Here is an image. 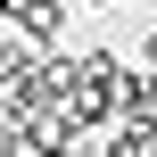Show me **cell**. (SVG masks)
Instances as JSON below:
<instances>
[{
  "label": "cell",
  "mask_w": 157,
  "mask_h": 157,
  "mask_svg": "<svg viewBox=\"0 0 157 157\" xmlns=\"http://www.w3.org/2000/svg\"><path fill=\"white\" fill-rule=\"evenodd\" d=\"M0 17L8 25H25V41L41 50V41H58V25H66V8L58 0H0Z\"/></svg>",
  "instance_id": "6da1fadb"
},
{
  "label": "cell",
  "mask_w": 157,
  "mask_h": 157,
  "mask_svg": "<svg viewBox=\"0 0 157 157\" xmlns=\"http://www.w3.org/2000/svg\"><path fill=\"white\" fill-rule=\"evenodd\" d=\"M33 58H41L33 41H17V33H0V91H17V83L33 75Z\"/></svg>",
  "instance_id": "7a4b0ae2"
},
{
  "label": "cell",
  "mask_w": 157,
  "mask_h": 157,
  "mask_svg": "<svg viewBox=\"0 0 157 157\" xmlns=\"http://www.w3.org/2000/svg\"><path fill=\"white\" fill-rule=\"evenodd\" d=\"M149 149H157V132H141V124H124V132L108 141V157H149Z\"/></svg>",
  "instance_id": "3957f363"
},
{
  "label": "cell",
  "mask_w": 157,
  "mask_h": 157,
  "mask_svg": "<svg viewBox=\"0 0 157 157\" xmlns=\"http://www.w3.org/2000/svg\"><path fill=\"white\" fill-rule=\"evenodd\" d=\"M141 58H149V75H157V33H149V41H141Z\"/></svg>",
  "instance_id": "277c9868"
},
{
  "label": "cell",
  "mask_w": 157,
  "mask_h": 157,
  "mask_svg": "<svg viewBox=\"0 0 157 157\" xmlns=\"http://www.w3.org/2000/svg\"><path fill=\"white\" fill-rule=\"evenodd\" d=\"M58 157H83V149H58Z\"/></svg>",
  "instance_id": "5b68a950"
},
{
  "label": "cell",
  "mask_w": 157,
  "mask_h": 157,
  "mask_svg": "<svg viewBox=\"0 0 157 157\" xmlns=\"http://www.w3.org/2000/svg\"><path fill=\"white\" fill-rule=\"evenodd\" d=\"M149 8H157V0H149Z\"/></svg>",
  "instance_id": "8992f818"
}]
</instances>
